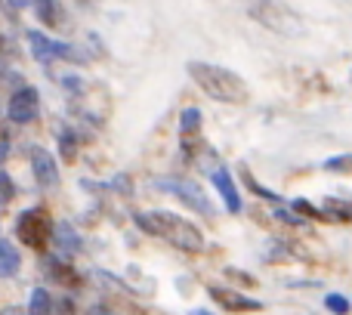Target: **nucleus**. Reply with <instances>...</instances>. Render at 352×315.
I'll use <instances>...</instances> for the list:
<instances>
[{
    "instance_id": "f257e3e1",
    "label": "nucleus",
    "mask_w": 352,
    "mask_h": 315,
    "mask_svg": "<svg viewBox=\"0 0 352 315\" xmlns=\"http://www.w3.org/2000/svg\"><path fill=\"white\" fill-rule=\"evenodd\" d=\"M136 226H140L146 235L152 238H161L167 241L170 248L182 250V254H201L204 250V235L195 223L182 219L179 213H170V210H142L136 213Z\"/></svg>"
},
{
    "instance_id": "f03ea898",
    "label": "nucleus",
    "mask_w": 352,
    "mask_h": 315,
    "mask_svg": "<svg viewBox=\"0 0 352 315\" xmlns=\"http://www.w3.org/2000/svg\"><path fill=\"white\" fill-rule=\"evenodd\" d=\"M188 74L192 80L217 102H229V105H244L250 99V90L244 84L241 74L229 72L223 65H210V62H188Z\"/></svg>"
},
{
    "instance_id": "7ed1b4c3",
    "label": "nucleus",
    "mask_w": 352,
    "mask_h": 315,
    "mask_svg": "<svg viewBox=\"0 0 352 315\" xmlns=\"http://www.w3.org/2000/svg\"><path fill=\"white\" fill-rule=\"evenodd\" d=\"M248 12H250V19H254V22H260L263 28L275 31V34L297 37L300 31H303L300 16L287 3H281V0H254Z\"/></svg>"
},
{
    "instance_id": "20e7f679",
    "label": "nucleus",
    "mask_w": 352,
    "mask_h": 315,
    "mask_svg": "<svg viewBox=\"0 0 352 315\" xmlns=\"http://www.w3.org/2000/svg\"><path fill=\"white\" fill-rule=\"evenodd\" d=\"M16 235L31 250H47L50 238H53V223L43 210H25L16 223Z\"/></svg>"
},
{
    "instance_id": "39448f33",
    "label": "nucleus",
    "mask_w": 352,
    "mask_h": 315,
    "mask_svg": "<svg viewBox=\"0 0 352 315\" xmlns=\"http://www.w3.org/2000/svg\"><path fill=\"white\" fill-rule=\"evenodd\" d=\"M155 188H161V192H167V195H176V198H179L182 204H188L192 210L204 213V217H213V207H210V201H207L204 188H201L198 182L164 176V180H155Z\"/></svg>"
},
{
    "instance_id": "423d86ee",
    "label": "nucleus",
    "mask_w": 352,
    "mask_h": 315,
    "mask_svg": "<svg viewBox=\"0 0 352 315\" xmlns=\"http://www.w3.org/2000/svg\"><path fill=\"white\" fill-rule=\"evenodd\" d=\"M28 47L37 62H53V59H80V53L72 43L53 41V37L41 34V31H28Z\"/></svg>"
},
{
    "instance_id": "0eeeda50",
    "label": "nucleus",
    "mask_w": 352,
    "mask_h": 315,
    "mask_svg": "<svg viewBox=\"0 0 352 315\" xmlns=\"http://www.w3.org/2000/svg\"><path fill=\"white\" fill-rule=\"evenodd\" d=\"M6 115L16 124H28L37 118V90L34 87H19L10 96V105H6Z\"/></svg>"
},
{
    "instance_id": "6e6552de",
    "label": "nucleus",
    "mask_w": 352,
    "mask_h": 315,
    "mask_svg": "<svg viewBox=\"0 0 352 315\" xmlns=\"http://www.w3.org/2000/svg\"><path fill=\"white\" fill-rule=\"evenodd\" d=\"M207 294H210L213 303H219L223 309H229V312H256V309H263V303H256V300L244 297V294H238V291H229V287L213 285Z\"/></svg>"
},
{
    "instance_id": "1a4fd4ad",
    "label": "nucleus",
    "mask_w": 352,
    "mask_h": 315,
    "mask_svg": "<svg viewBox=\"0 0 352 315\" xmlns=\"http://www.w3.org/2000/svg\"><path fill=\"white\" fill-rule=\"evenodd\" d=\"M31 170H34L37 182L41 186H56V180H59V167H56V158L47 152V149L34 146L31 149Z\"/></svg>"
},
{
    "instance_id": "9d476101",
    "label": "nucleus",
    "mask_w": 352,
    "mask_h": 315,
    "mask_svg": "<svg viewBox=\"0 0 352 315\" xmlns=\"http://www.w3.org/2000/svg\"><path fill=\"white\" fill-rule=\"evenodd\" d=\"M210 182L217 186V192H219V198L226 201V207H229V213H241V195H238V186H235V180H232V173L226 167H219V170H213L210 173Z\"/></svg>"
},
{
    "instance_id": "9b49d317",
    "label": "nucleus",
    "mask_w": 352,
    "mask_h": 315,
    "mask_svg": "<svg viewBox=\"0 0 352 315\" xmlns=\"http://www.w3.org/2000/svg\"><path fill=\"white\" fill-rule=\"evenodd\" d=\"M19 269H22V257H19V250L12 248L10 241L0 238V279H12Z\"/></svg>"
},
{
    "instance_id": "f8f14e48",
    "label": "nucleus",
    "mask_w": 352,
    "mask_h": 315,
    "mask_svg": "<svg viewBox=\"0 0 352 315\" xmlns=\"http://www.w3.org/2000/svg\"><path fill=\"white\" fill-rule=\"evenodd\" d=\"M53 238H56V244H59L65 254H78V250H80V238L74 235L72 226H65V223L53 226Z\"/></svg>"
},
{
    "instance_id": "ddd939ff",
    "label": "nucleus",
    "mask_w": 352,
    "mask_h": 315,
    "mask_svg": "<svg viewBox=\"0 0 352 315\" xmlns=\"http://www.w3.org/2000/svg\"><path fill=\"white\" fill-rule=\"evenodd\" d=\"M322 217L324 219H334V223H349V219H352V207L346 204V201H340V198H328V201H324Z\"/></svg>"
},
{
    "instance_id": "4468645a",
    "label": "nucleus",
    "mask_w": 352,
    "mask_h": 315,
    "mask_svg": "<svg viewBox=\"0 0 352 315\" xmlns=\"http://www.w3.org/2000/svg\"><path fill=\"white\" fill-rule=\"evenodd\" d=\"M47 269L56 275V281H59V285H65V287H78V285H80V275L74 272L72 266H65L62 260H50Z\"/></svg>"
},
{
    "instance_id": "2eb2a0df",
    "label": "nucleus",
    "mask_w": 352,
    "mask_h": 315,
    "mask_svg": "<svg viewBox=\"0 0 352 315\" xmlns=\"http://www.w3.org/2000/svg\"><path fill=\"white\" fill-rule=\"evenodd\" d=\"M53 312V297L43 287H34L28 297V315H50Z\"/></svg>"
},
{
    "instance_id": "dca6fc26",
    "label": "nucleus",
    "mask_w": 352,
    "mask_h": 315,
    "mask_svg": "<svg viewBox=\"0 0 352 315\" xmlns=\"http://www.w3.org/2000/svg\"><path fill=\"white\" fill-rule=\"evenodd\" d=\"M31 3H34V12H37V19H41L43 25L53 28V25L59 22V6H56L53 0H31Z\"/></svg>"
},
{
    "instance_id": "f3484780",
    "label": "nucleus",
    "mask_w": 352,
    "mask_h": 315,
    "mask_svg": "<svg viewBox=\"0 0 352 315\" xmlns=\"http://www.w3.org/2000/svg\"><path fill=\"white\" fill-rule=\"evenodd\" d=\"M201 127V111L198 109H186L179 118V130L182 133H195V130Z\"/></svg>"
},
{
    "instance_id": "a211bd4d",
    "label": "nucleus",
    "mask_w": 352,
    "mask_h": 315,
    "mask_svg": "<svg viewBox=\"0 0 352 315\" xmlns=\"http://www.w3.org/2000/svg\"><path fill=\"white\" fill-rule=\"evenodd\" d=\"M324 306H328L334 315H349V300L343 294H328L324 297Z\"/></svg>"
},
{
    "instance_id": "6ab92c4d",
    "label": "nucleus",
    "mask_w": 352,
    "mask_h": 315,
    "mask_svg": "<svg viewBox=\"0 0 352 315\" xmlns=\"http://www.w3.org/2000/svg\"><path fill=\"white\" fill-rule=\"evenodd\" d=\"M291 207H294V210H297V217H309V219H324V217H322V210H316V207H312L309 201H303V198L291 201Z\"/></svg>"
},
{
    "instance_id": "aec40b11",
    "label": "nucleus",
    "mask_w": 352,
    "mask_h": 315,
    "mask_svg": "<svg viewBox=\"0 0 352 315\" xmlns=\"http://www.w3.org/2000/svg\"><path fill=\"white\" fill-rule=\"evenodd\" d=\"M244 176H248V188H250V192H254V195H260V198H266V201H278V204H281V198H278V195H275V192H269L266 186H260V182H256L254 176L248 173V170H244Z\"/></svg>"
},
{
    "instance_id": "412c9836",
    "label": "nucleus",
    "mask_w": 352,
    "mask_h": 315,
    "mask_svg": "<svg viewBox=\"0 0 352 315\" xmlns=\"http://www.w3.org/2000/svg\"><path fill=\"white\" fill-rule=\"evenodd\" d=\"M62 155H65V161H74V140L68 133H62Z\"/></svg>"
},
{
    "instance_id": "4be33fe9",
    "label": "nucleus",
    "mask_w": 352,
    "mask_h": 315,
    "mask_svg": "<svg viewBox=\"0 0 352 315\" xmlns=\"http://www.w3.org/2000/svg\"><path fill=\"white\" fill-rule=\"evenodd\" d=\"M349 167V155L337 158V161H324V170H346Z\"/></svg>"
},
{
    "instance_id": "5701e85b",
    "label": "nucleus",
    "mask_w": 352,
    "mask_h": 315,
    "mask_svg": "<svg viewBox=\"0 0 352 315\" xmlns=\"http://www.w3.org/2000/svg\"><path fill=\"white\" fill-rule=\"evenodd\" d=\"M0 198H12V182L6 173H0Z\"/></svg>"
},
{
    "instance_id": "b1692460",
    "label": "nucleus",
    "mask_w": 352,
    "mask_h": 315,
    "mask_svg": "<svg viewBox=\"0 0 352 315\" xmlns=\"http://www.w3.org/2000/svg\"><path fill=\"white\" fill-rule=\"evenodd\" d=\"M80 87H84V84H80V78H74V74H68V78H65V90L78 93V90H80Z\"/></svg>"
},
{
    "instance_id": "393cba45",
    "label": "nucleus",
    "mask_w": 352,
    "mask_h": 315,
    "mask_svg": "<svg viewBox=\"0 0 352 315\" xmlns=\"http://www.w3.org/2000/svg\"><path fill=\"white\" fill-rule=\"evenodd\" d=\"M275 217H281L285 223H303V217H294V213H287V210H275Z\"/></svg>"
},
{
    "instance_id": "a878e982",
    "label": "nucleus",
    "mask_w": 352,
    "mask_h": 315,
    "mask_svg": "<svg viewBox=\"0 0 352 315\" xmlns=\"http://www.w3.org/2000/svg\"><path fill=\"white\" fill-rule=\"evenodd\" d=\"M90 315H115V312H111V309H105V306H96V309H93Z\"/></svg>"
},
{
    "instance_id": "bb28decb",
    "label": "nucleus",
    "mask_w": 352,
    "mask_h": 315,
    "mask_svg": "<svg viewBox=\"0 0 352 315\" xmlns=\"http://www.w3.org/2000/svg\"><path fill=\"white\" fill-rule=\"evenodd\" d=\"M6 155H10V142H0V161H3Z\"/></svg>"
},
{
    "instance_id": "cd10ccee",
    "label": "nucleus",
    "mask_w": 352,
    "mask_h": 315,
    "mask_svg": "<svg viewBox=\"0 0 352 315\" xmlns=\"http://www.w3.org/2000/svg\"><path fill=\"white\" fill-rule=\"evenodd\" d=\"M31 0H12V6H28Z\"/></svg>"
},
{
    "instance_id": "c85d7f7f",
    "label": "nucleus",
    "mask_w": 352,
    "mask_h": 315,
    "mask_svg": "<svg viewBox=\"0 0 352 315\" xmlns=\"http://www.w3.org/2000/svg\"><path fill=\"white\" fill-rule=\"evenodd\" d=\"M192 315H213V312H207V309H195Z\"/></svg>"
},
{
    "instance_id": "c756f323",
    "label": "nucleus",
    "mask_w": 352,
    "mask_h": 315,
    "mask_svg": "<svg viewBox=\"0 0 352 315\" xmlns=\"http://www.w3.org/2000/svg\"><path fill=\"white\" fill-rule=\"evenodd\" d=\"M78 3H96V0H78Z\"/></svg>"
}]
</instances>
